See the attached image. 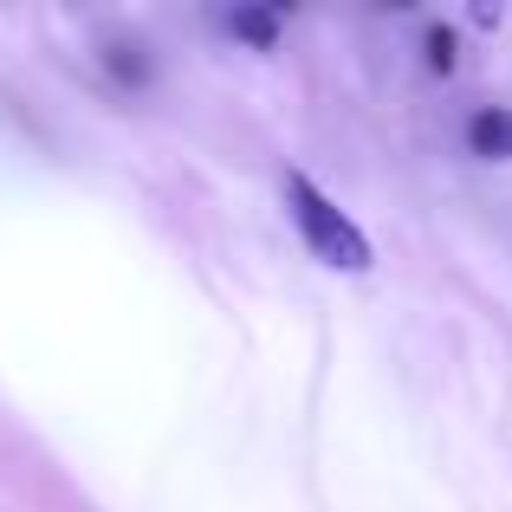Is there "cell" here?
Listing matches in <instances>:
<instances>
[{"label":"cell","instance_id":"obj_1","mask_svg":"<svg viewBox=\"0 0 512 512\" xmlns=\"http://www.w3.org/2000/svg\"><path fill=\"white\" fill-rule=\"evenodd\" d=\"M286 208H292V221H299L305 247H312L325 266H338V273H370V266H376L363 227L350 221V214L312 182V175H286Z\"/></svg>","mask_w":512,"mask_h":512},{"label":"cell","instance_id":"obj_2","mask_svg":"<svg viewBox=\"0 0 512 512\" xmlns=\"http://www.w3.org/2000/svg\"><path fill=\"white\" fill-rule=\"evenodd\" d=\"M467 143H474V156L500 163V156H512V117L506 111H480L474 124H467Z\"/></svg>","mask_w":512,"mask_h":512},{"label":"cell","instance_id":"obj_3","mask_svg":"<svg viewBox=\"0 0 512 512\" xmlns=\"http://www.w3.org/2000/svg\"><path fill=\"white\" fill-rule=\"evenodd\" d=\"M234 33H240V39H253V46H273L279 20H273V13H234Z\"/></svg>","mask_w":512,"mask_h":512},{"label":"cell","instance_id":"obj_4","mask_svg":"<svg viewBox=\"0 0 512 512\" xmlns=\"http://www.w3.org/2000/svg\"><path fill=\"white\" fill-rule=\"evenodd\" d=\"M428 52H435V72H448V65H454V39L441 33V26L428 33Z\"/></svg>","mask_w":512,"mask_h":512}]
</instances>
